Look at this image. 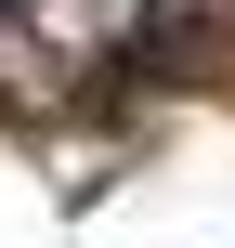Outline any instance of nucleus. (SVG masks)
<instances>
[{"label": "nucleus", "instance_id": "f257e3e1", "mask_svg": "<svg viewBox=\"0 0 235 248\" xmlns=\"http://www.w3.org/2000/svg\"><path fill=\"white\" fill-rule=\"evenodd\" d=\"M13 13H26V0H0V26H13Z\"/></svg>", "mask_w": 235, "mask_h": 248}]
</instances>
